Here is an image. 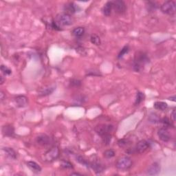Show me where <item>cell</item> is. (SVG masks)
Returning a JSON list of instances; mask_svg holds the SVG:
<instances>
[{
  "label": "cell",
  "mask_w": 176,
  "mask_h": 176,
  "mask_svg": "<svg viewBox=\"0 0 176 176\" xmlns=\"http://www.w3.org/2000/svg\"><path fill=\"white\" fill-rule=\"evenodd\" d=\"M112 10H113L112 1H107L103 7H102V12L105 16L109 17L111 15V14H112Z\"/></svg>",
  "instance_id": "2e32d148"
},
{
  "label": "cell",
  "mask_w": 176,
  "mask_h": 176,
  "mask_svg": "<svg viewBox=\"0 0 176 176\" xmlns=\"http://www.w3.org/2000/svg\"><path fill=\"white\" fill-rule=\"evenodd\" d=\"M154 107L156 110L160 111H164L168 108V105L167 102L162 101H157L155 102L154 104Z\"/></svg>",
  "instance_id": "ffe728a7"
},
{
  "label": "cell",
  "mask_w": 176,
  "mask_h": 176,
  "mask_svg": "<svg viewBox=\"0 0 176 176\" xmlns=\"http://www.w3.org/2000/svg\"><path fill=\"white\" fill-rule=\"evenodd\" d=\"M90 167H92V169L94 171V172L96 173H100L103 172L105 167L102 164L97 162H93L90 163Z\"/></svg>",
  "instance_id": "ac0fdd59"
},
{
  "label": "cell",
  "mask_w": 176,
  "mask_h": 176,
  "mask_svg": "<svg viewBox=\"0 0 176 176\" xmlns=\"http://www.w3.org/2000/svg\"><path fill=\"white\" fill-rule=\"evenodd\" d=\"M158 135L160 139L164 142H169L171 140L170 133L167 127H162L158 131Z\"/></svg>",
  "instance_id": "30bf717a"
},
{
  "label": "cell",
  "mask_w": 176,
  "mask_h": 176,
  "mask_svg": "<svg viewBox=\"0 0 176 176\" xmlns=\"http://www.w3.org/2000/svg\"><path fill=\"white\" fill-rule=\"evenodd\" d=\"M171 115H172V118H173V120L175 121V116H176V112H175V109H173L172 113H171Z\"/></svg>",
  "instance_id": "8d00e7d4"
},
{
  "label": "cell",
  "mask_w": 176,
  "mask_h": 176,
  "mask_svg": "<svg viewBox=\"0 0 176 176\" xmlns=\"http://www.w3.org/2000/svg\"><path fill=\"white\" fill-rule=\"evenodd\" d=\"M56 89V85H52L45 86L43 88H41L39 90L38 94L39 96H46L48 95H50L52 92H53Z\"/></svg>",
  "instance_id": "8fae6325"
},
{
  "label": "cell",
  "mask_w": 176,
  "mask_h": 176,
  "mask_svg": "<svg viewBox=\"0 0 176 176\" xmlns=\"http://www.w3.org/2000/svg\"><path fill=\"white\" fill-rule=\"evenodd\" d=\"M160 10L163 13L173 15L176 12V4L174 1H167L160 6Z\"/></svg>",
  "instance_id": "8992f818"
},
{
  "label": "cell",
  "mask_w": 176,
  "mask_h": 176,
  "mask_svg": "<svg viewBox=\"0 0 176 176\" xmlns=\"http://www.w3.org/2000/svg\"><path fill=\"white\" fill-rule=\"evenodd\" d=\"M61 167L65 169H73V165L71 162L67 160H62L61 162Z\"/></svg>",
  "instance_id": "4316f807"
},
{
  "label": "cell",
  "mask_w": 176,
  "mask_h": 176,
  "mask_svg": "<svg viewBox=\"0 0 176 176\" xmlns=\"http://www.w3.org/2000/svg\"><path fill=\"white\" fill-rule=\"evenodd\" d=\"M102 141H103V143L105 144V145H108L110 144L111 142V140H112V136L110 134H108V135H106L102 137Z\"/></svg>",
  "instance_id": "836d02e7"
},
{
  "label": "cell",
  "mask_w": 176,
  "mask_h": 176,
  "mask_svg": "<svg viewBox=\"0 0 176 176\" xmlns=\"http://www.w3.org/2000/svg\"><path fill=\"white\" fill-rule=\"evenodd\" d=\"M64 10L66 11V13H68L69 14H74L76 12H77L76 5L74 3H73V2H70V3L66 4V5L64 6Z\"/></svg>",
  "instance_id": "e0dca14e"
},
{
  "label": "cell",
  "mask_w": 176,
  "mask_h": 176,
  "mask_svg": "<svg viewBox=\"0 0 176 176\" xmlns=\"http://www.w3.org/2000/svg\"><path fill=\"white\" fill-rule=\"evenodd\" d=\"M14 101H15L17 106L19 107H25L28 105V98L23 95L17 96L14 98Z\"/></svg>",
  "instance_id": "4fadbf2b"
},
{
  "label": "cell",
  "mask_w": 176,
  "mask_h": 176,
  "mask_svg": "<svg viewBox=\"0 0 176 176\" xmlns=\"http://www.w3.org/2000/svg\"><path fill=\"white\" fill-rule=\"evenodd\" d=\"M1 131L2 134H3L4 136L12 137L14 134V128L11 125H6L2 127Z\"/></svg>",
  "instance_id": "5bb4252c"
},
{
  "label": "cell",
  "mask_w": 176,
  "mask_h": 176,
  "mask_svg": "<svg viewBox=\"0 0 176 176\" xmlns=\"http://www.w3.org/2000/svg\"><path fill=\"white\" fill-rule=\"evenodd\" d=\"M133 164L132 160L129 157H122L119 158L116 163V167L118 170L127 171L131 168Z\"/></svg>",
  "instance_id": "277c9868"
},
{
  "label": "cell",
  "mask_w": 176,
  "mask_h": 176,
  "mask_svg": "<svg viewBox=\"0 0 176 176\" xmlns=\"http://www.w3.org/2000/svg\"><path fill=\"white\" fill-rule=\"evenodd\" d=\"M0 98H1V100L2 101V100H4V98L6 97V96H5V94H4V93L3 92H1V94H0Z\"/></svg>",
  "instance_id": "74e56055"
},
{
  "label": "cell",
  "mask_w": 176,
  "mask_h": 176,
  "mask_svg": "<svg viewBox=\"0 0 176 176\" xmlns=\"http://www.w3.org/2000/svg\"><path fill=\"white\" fill-rule=\"evenodd\" d=\"M90 41H91L92 44H94L95 45H100L101 44V41H100L99 36H98L96 34H93L91 35V37H90Z\"/></svg>",
  "instance_id": "7402d4cb"
},
{
  "label": "cell",
  "mask_w": 176,
  "mask_h": 176,
  "mask_svg": "<svg viewBox=\"0 0 176 176\" xmlns=\"http://www.w3.org/2000/svg\"><path fill=\"white\" fill-rule=\"evenodd\" d=\"M70 85L71 87H78L81 85V81L79 79H72L70 82Z\"/></svg>",
  "instance_id": "4dcf8cb0"
},
{
  "label": "cell",
  "mask_w": 176,
  "mask_h": 176,
  "mask_svg": "<svg viewBox=\"0 0 176 176\" xmlns=\"http://www.w3.org/2000/svg\"><path fill=\"white\" fill-rule=\"evenodd\" d=\"M26 164L27 167H28L32 172L35 173H41V170H42V169L39 166V164H37V162H34V161H28V162H27Z\"/></svg>",
  "instance_id": "9a60e30c"
},
{
  "label": "cell",
  "mask_w": 176,
  "mask_h": 176,
  "mask_svg": "<svg viewBox=\"0 0 176 176\" xmlns=\"http://www.w3.org/2000/svg\"><path fill=\"white\" fill-rule=\"evenodd\" d=\"M147 4H148L147 7H149L148 8V10H151V11H153V10H156V6H155V3H154V2L148 1Z\"/></svg>",
  "instance_id": "d590c367"
},
{
  "label": "cell",
  "mask_w": 176,
  "mask_h": 176,
  "mask_svg": "<svg viewBox=\"0 0 176 176\" xmlns=\"http://www.w3.org/2000/svg\"><path fill=\"white\" fill-rule=\"evenodd\" d=\"M85 100H86V98L83 95L76 96V97L74 98V101L75 104H83L85 102Z\"/></svg>",
  "instance_id": "484cf974"
},
{
  "label": "cell",
  "mask_w": 176,
  "mask_h": 176,
  "mask_svg": "<svg viewBox=\"0 0 176 176\" xmlns=\"http://www.w3.org/2000/svg\"><path fill=\"white\" fill-rule=\"evenodd\" d=\"M4 81H5V79H4V76H0V83H1V85L4 83Z\"/></svg>",
  "instance_id": "f35d334b"
},
{
  "label": "cell",
  "mask_w": 176,
  "mask_h": 176,
  "mask_svg": "<svg viewBox=\"0 0 176 176\" xmlns=\"http://www.w3.org/2000/svg\"><path fill=\"white\" fill-rule=\"evenodd\" d=\"M175 99H176V97L175 96H171V97L169 98V100H173V101H175Z\"/></svg>",
  "instance_id": "ab89813d"
},
{
  "label": "cell",
  "mask_w": 176,
  "mask_h": 176,
  "mask_svg": "<svg viewBox=\"0 0 176 176\" xmlns=\"http://www.w3.org/2000/svg\"><path fill=\"white\" fill-rule=\"evenodd\" d=\"M70 175H82L81 174V173H72L70 174Z\"/></svg>",
  "instance_id": "60d3db41"
},
{
  "label": "cell",
  "mask_w": 176,
  "mask_h": 176,
  "mask_svg": "<svg viewBox=\"0 0 176 176\" xmlns=\"http://www.w3.org/2000/svg\"><path fill=\"white\" fill-rule=\"evenodd\" d=\"M85 29L84 28H83V27H77V28H75L72 32V35L76 37V38H80V37H83Z\"/></svg>",
  "instance_id": "d6986e66"
},
{
  "label": "cell",
  "mask_w": 176,
  "mask_h": 176,
  "mask_svg": "<svg viewBox=\"0 0 176 176\" xmlns=\"http://www.w3.org/2000/svg\"><path fill=\"white\" fill-rule=\"evenodd\" d=\"M160 123H162L163 125H164L166 127H173V125L171 121L170 120V119L167 117H164L162 119H160Z\"/></svg>",
  "instance_id": "83f0119b"
},
{
  "label": "cell",
  "mask_w": 176,
  "mask_h": 176,
  "mask_svg": "<svg viewBox=\"0 0 176 176\" xmlns=\"http://www.w3.org/2000/svg\"><path fill=\"white\" fill-rule=\"evenodd\" d=\"M76 52H78L79 54H80L81 56L87 55L86 50H85V48L82 47V46H78V47L76 48Z\"/></svg>",
  "instance_id": "e575fe53"
},
{
  "label": "cell",
  "mask_w": 176,
  "mask_h": 176,
  "mask_svg": "<svg viewBox=\"0 0 176 176\" xmlns=\"http://www.w3.org/2000/svg\"><path fill=\"white\" fill-rule=\"evenodd\" d=\"M129 140L126 139H120L118 141V145L120 147H125L129 144Z\"/></svg>",
  "instance_id": "d6a6232c"
},
{
  "label": "cell",
  "mask_w": 176,
  "mask_h": 176,
  "mask_svg": "<svg viewBox=\"0 0 176 176\" xmlns=\"http://www.w3.org/2000/svg\"><path fill=\"white\" fill-rule=\"evenodd\" d=\"M149 142L145 140H142L136 144L135 147L132 149H130V151H128L127 152L129 153V154H142V153L146 151L149 148Z\"/></svg>",
  "instance_id": "5b68a950"
},
{
  "label": "cell",
  "mask_w": 176,
  "mask_h": 176,
  "mask_svg": "<svg viewBox=\"0 0 176 176\" xmlns=\"http://www.w3.org/2000/svg\"><path fill=\"white\" fill-rule=\"evenodd\" d=\"M129 46H128V45H125V46H124V47H123V48H122V50H121V51L120 52V53L118 54V58H122L123 56H124L125 54L128 53V52H129Z\"/></svg>",
  "instance_id": "f546056e"
},
{
  "label": "cell",
  "mask_w": 176,
  "mask_h": 176,
  "mask_svg": "<svg viewBox=\"0 0 176 176\" xmlns=\"http://www.w3.org/2000/svg\"><path fill=\"white\" fill-rule=\"evenodd\" d=\"M55 22L58 26H70L74 22V19L70 14L66 12H62L56 15L55 18Z\"/></svg>",
  "instance_id": "7a4b0ae2"
},
{
  "label": "cell",
  "mask_w": 176,
  "mask_h": 176,
  "mask_svg": "<svg viewBox=\"0 0 176 176\" xmlns=\"http://www.w3.org/2000/svg\"><path fill=\"white\" fill-rule=\"evenodd\" d=\"M2 150L6 153V154L10 158L16 159L17 158V153L14 149L10 147H4L2 149Z\"/></svg>",
  "instance_id": "44dd1931"
},
{
  "label": "cell",
  "mask_w": 176,
  "mask_h": 176,
  "mask_svg": "<svg viewBox=\"0 0 176 176\" xmlns=\"http://www.w3.org/2000/svg\"><path fill=\"white\" fill-rule=\"evenodd\" d=\"M149 122L152 123H160V118H159L158 114H155V113H152V114L149 115Z\"/></svg>",
  "instance_id": "cb8c5ba5"
},
{
  "label": "cell",
  "mask_w": 176,
  "mask_h": 176,
  "mask_svg": "<svg viewBox=\"0 0 176 176\" xmlns=\"http://www.w3.org/2000/svg\"><path fill=\"white\" fill-rule=\"evenodd\" d=\"M160 171V167L158 163L154 162L149 167L146 173L149 175H157L159 174Z\"/></svg>",
  "instance_id": "7c38bea8"
},
{
  "label": "cell",
  "mask_w": 176,
  "mask_h": 176,
  "mask_svg": "<svg viewBox=\"0 0 176 176\" xmlns=\"http://www.w3.org/2000/svg\"><path fill=\"white\" fill-rule=\"evenodd\" d=\"M76 161L78 162L79 163H80V164H81L82 165H83V166L86 167H90V163L88 162V161L86 160V159L83 158V156H76Z\"/></svg>",
  "instance_id": "603a6c76"
},
{
  "label": "cell",
  "mask_w": 176,
  "mask_h": 176,
  "mask_svg": "<svg viewBox=\"0 0 176 176\" xmlns=\"http://www.w3.org/2000/svg\"><path fill=\"white\" fill-rule=\"evenodd\" d=\"M149 61V58L146 53L138 51L135 54L133 63V68L136 72H139L144 68V66Z\"/></svg>",
  "instance_id": "6da1fadb"
},
{
  "label": "cell",
  "mask_w": 176,
  "mask_h": 176,
  "mask_svg": "<svg viewBox=\"0 0 176 176\" xmlns=\"http://www.w3.org/2000/svg\"><path fill=\"white\" fill-rule=\"evenodd\" d=\"M52 138L46 134H41L36 138V142L39 145L46 146L52 143Z\"/></svg>",
  "instance_id": "9c48e42d"
},
{
  "label": "cell",
  "mask_w": 176,
  "mask_h": 176,
  "mask_svg": "<svg viewBox=\"0 0 176 176\" xmlns=\"http://www.w3.org/2000/svg\"><path fill=\"white\" fill-rule=\"evenodd\" d=\"M113 9L115 10V12L118 14H124L127 9V6L123 1L121 0H116L112 1Z\"/></svg>",
  "instance_id": "ba28073f"
},
{
  "label": "cell",
  "mask_w": 176,
  "mask_h": 176,
  "mask_svg": "<svg viewBox=\"0 0 176 176\" xmlns=\"http://www.w3.org/2000/svg\"><path fill=\"white\" fill-rule=\"evenodd\" d=\"M113 129H114V126L110 124H99L96 125L94 128L96 133L101 137L110 134Z\"/></svg>",
  "instance_id": "52a82bcc"
},
{
  "label": "cell",
  "mask_w": 176,
  "mask_h": 176,
  "mask_svg": "<svg viewBox=\"0 0 176 176\" xmlns=\"http://www.w3.org/2000/svg\"><path fill=\"white\" fill-rule=\"evenodd\" d=\"M115 154H115V151L112 149L106 150L103 153L104 157L107 159H110V158H113V157L115 156Z\"/></svg>",
  "instance_id": "f1b7e54d"
},
{
  "label": "cell",
  "mask_w": 176,
  "mask_h": 176,
  "mask_svg": "<svg viewBox=\"0 0 176 176\" xmlns=\"http://www.w3.org/2000/svg\"><path fill=\"white\" fill-rule=\"evenodd\" d=\"M59 154V149L58 146H54L44 154L43 160L47 162H52L58 158Z\"/></svg>",
  "instance_id": "3957f363"
},
{
  "label": "cell",
  "mask_w": 176,
  "mask_h": 176,
  "mask_svg": "<svg viewBox=\"0 0 176 176\" xmlns=\"http://www.w3.org/2000/svg\"><path fill=\"white\" fill-rule=\"evenodd\" d=\"M1 71L2 72V73L5 75H10L12 73L11 70L8 68V67L4 66V65H1Z\"/></svg>",
  "instance_id": "1f68e13d"
},
{
  "label": "cell",
  "mask_w": 176,
  "mask_h": 176,
  "mask_svg": "<svg viewBox=\"0 0 176 176\" xmlns=\"http://www.w3.org/2000/svg\"><path fill=\"white\" fill-rule=\"evenodd\" d=\"M144 94L142 93V92H138L137 94H136L135 105H138L141 103V102L144 100Z\"/></svg>",
  "instance_id": "d4e9b609"
}]
</instances>
